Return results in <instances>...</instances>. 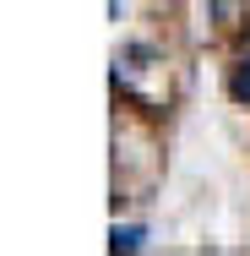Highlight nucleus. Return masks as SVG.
Returning a JSON list of instances; mask_svg holds the SVG:
<instances>
[{"instance_id": "nucleus-2", "label": "nucleus", "mask_w": 250, "mask_h": 256, "mask_svg": "<svg viewBox=\"0 0 250 256\" xmlns=\"http://www.w3.org/2000/svg\"><path fill=\"white\" fill-rule=\"evenodd\" d=\"M229 88H234V98H240V104H250V54L234 66V82H229Z\"/></svg>"}, {"instance_id": "nucleus-1", "label": "nucleus", "mask_w": 250, "mask_h": 256, "mask_svg": "<svg viewBox=\"0 0 250 256\" xmlns=\"http://www.w3.org/2000/svg\"><path fill=\"white\" fill-rule=\"evenodd\" d=\"M142 240H147V229H136V224H114V234H109L114 251H142Z\"/></svg>"}]
</instances>
